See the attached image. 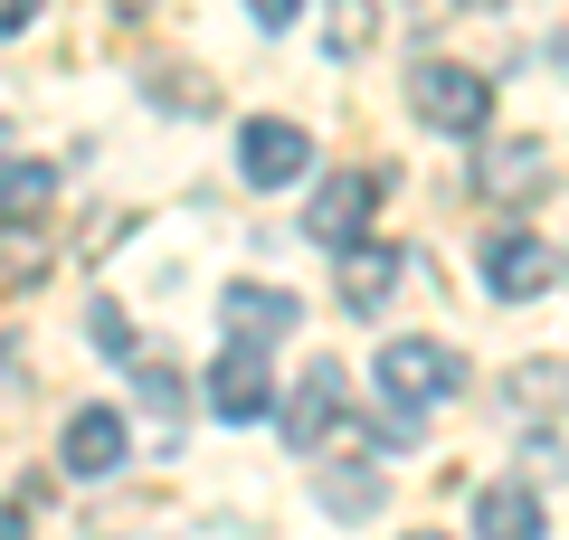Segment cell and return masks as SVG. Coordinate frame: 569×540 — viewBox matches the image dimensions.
Masks as SVG:
<instances>
[{
  "instance_id": "15",
  "label": "cell",
  "mask_w": 569,
  "mask_h": 540,
  "mask_svg": "<svg viewBox=\"0 0 569 540\" xmlns=\"http://www.w3.org/2000/svg\"><path fill=\"white\" fill-rule=\"evenodd\" d=\"M323 512H342V521L380 512V474H323Z\"/></svg>"
},
{
  "instance_id": "18",
  "label": "cell",
  "mask_w": 569,
  "mask_h": 540,
  "mask_svg": "<svg viewBox=\"0 0 569 540\" xmlns=\"http://www.w3.org/2000/svg\"><path fill=\"white\" fill-rule=\"evenodd\" d=\"M247 10H257L266 29H284V20H295V0H247Z\"/></svg>"
},
{
  "instance_id": "19",
  "label": "cell",
  "mask_w": 569,
  "mask_h": 540,
  "mask_svg": "<svg viewBox=\"0 0 569 540\" xmlns=\"http://www.w3.org/2000/svg\"><path fill=\"white\" fill-rule=\"evenodd\" d=\"M114 10H123V20H133V10H142V0H114Z\"/></svg>"
},
{
  "instance_id": "13",
  "label": "cell",
  "mask_w": 569,
  "mask_h": 540,
  "mask_svg": "<svg viewBox=\"0 0 569 540\" xmlns=\"http://www.w3.org/2000/svg\"><path fill=\"white\" fill-rule=\"evenodd\" d=\"M560 399H569V370H560V360H522V370H512V408H522V418H550Z\"/></svg>"
},
{
  "instance_id": "16",
  "label": "cell",
  "mask_w": 569,
  "mask_h": 540,
  "mask_svg": "<svg viewBox=\"0 0 569 540\" xmlns=\"http://www.w3.org/2000/svg\"><path fill=\"white\" fill-rule=\"evenodd\" d=\"M39 200H48V161L20 152V161H10V228H29V209H39Z\"/></svg>"
},
{
  "instance_id": "11",
  "label": "cell",
  "mask_w": 569,
  "mask_h": 540,
  "mask_svg": "<svg viewBox=\"0 0 569 540\" xmlns=\"http://www.w3.org/2000/svg\"><path fill=\"white\" fill-rule=\"evenodd\" d=\"M475 540H541V502L522 483H485L475 493Z\"/></svg>"
},
{
  "instance_id": "7",
  "label": "cell",
  "mask_w": 569,
  "mask_h": 540,
  "mask_svg": "<svg viewBox=\"0 0 569 540\" xmlns=\"http://www.w3.org/2000/svg\"><path fill=\"white\" fill-rule=\"evenodd\" d=\"M332 418L351 427V399H342V360H313V370H305V389L284 399V437H295V446H323V427H332Z\"/></svg>"
},
{
  "instance_id": "1",
  "label": "cell",
  "mask_w": 569,
  "mask_h": 540,
  "mask_svg": "<svg viewBox=\"0 0 569 540\" xmlns=\"http://www.w3.org/2000/svg\"><path fill=\"white\" fill-rule=\"evenodd\" d=\"M408 114H418L427 133H485V114H493V86L475 77V67L427 58L418 77H408Z\"/></svg>"
},
{
  "instance_id": "6",
  "label": "cell",
  "mask_w": 569,
  "mask_h": 540,
  "mask_svg": "<svg viewBox=\"0 0 569 540\" xmlns=\"http://www.w3.org/2000/svg\"><path fill=\"white\" fill-rule=\"evenodd\" d=\"M305 161H313V142H305V123H247L238 133V171L257 180V190H284V180H305Z\"/></svg>"
},
{
  "instance_id": "12",
  "label": "cell",
  "mask_w": 569,
  "mask_h": 540,
  "mask_svg": "<svg viewBox=\"0 0 569 540\" xmlns=\"http://www.w3.org/2000/svg\"><path fill=\"white\" fill-rule=\"evenodd\" d=\"M485 190H493V200H541V190H550V152H541V142H503V152L485 161Z\"/></svg>"
},
{
  "instance_id": "4",
  "label": "cell",
  "mask_w": 569,
  "mask_h": 540,
  "mask_svg": "<svg viewBox=\"0 0 569 540\" xmlns=\"http://www.w3.org/2000/svg\"><path fill=\"white\" fill-rule=\"evenodd\" d=\"M550 276H560V247H550V238H531V228H493V238H485V284L503 303H531Z\"/></svg>"
},
{
  "instance_id": "10",
  "label": "cell",
  "mask_w": 569,
  "mask_h": 540,
  "mask_svg": "<svg viewBox=\"0 0 569 540\" xmlns=\"http://www.w3.org/2000/svg\"><path fill=\"white\" fill-rule=\"evenodd\" d=\"M399 247H389V238H361V247H342V303H351V313H380V303H389V284H399Z\"/></svg>"
},
{
  "instance_id": "5",
  "label": "cell",
  "mask_w": 569,
  "mask_h": 540,
  "mask_svg": "<svg viewBox=\"0 0 569 540\" xmlns=\"http://www.w3.org/2000/svg\"><path fill=\"white\" fill-rule=\"evenodd\" d=\"M370 200H380V171H332L323 190H313V209H305V238H323V247H361Z\"/></svg>"
},
{
  "instance_id": "8",
  "label": "cell",
  "mask_w": 569,
  "mask_h": 540,
  "mask_svg": "<svg viewBox=\"0 0 569 540\" xmlns=\"http://www.w3.org/2000/svg\"><path fill=\"white\" fill-rule=\"evenodd\" d=\"M219 313H228V332H238V341H257V351L295 332V294H284V284H228V294H219Z\"/></svg>"
},
{
  "instance_id": "2",
  "label": "cell",
  "mask_w": 569,
  "mask_h": 540,
  "mask_svg": "<svg viewBox=\"0 0 569 540\" xmlns=\"http://www.w3.org/2000/svg\"><path fill=\"white\" fill-rule=\"evenodd\" d=\"M380 389L399 408H447L456 389H466V360H456L447 341H389L380 351Z\"/></svg>"
},
{
  "instance_id": "17",
  "label": "cell",
  "mask_w": 569,
  "mask_h": 540,
  "mask_svg": "<svg viewBox=\"0 0 569 540\" xmlns=\"http://www.w3.org/2000/svg\"><path fill=\"white\" fill-rule=\"evenodd\" d=\"M96 341H104V351H133V322H123L114 303H104V313H96Z\"/></svg>"
},
{
  "instance_id": "14",
  "label": "cell",
  "mask_w": 569,
  "mask_h": 540,
  "mask_svg": "<svg viewBox=\"0 0 569 540\" xmlns=\"http://www.w3.org/2000/svg\"><path fill=\"white\" fill-rule=\"evenodd\" d=\"M370 39H380V10H370V0H332V20H323V48H332V58H361Z\"/></svg>"
},
{
  "instance_id": "9",
  "label": "cell",
  "mask_w": 569,
  "mask_h": 540,
  "mask_svg": "<svg viewBox=\"0 0 569 540\" xmlns=\"http://www.w3.org/2000/svg\"><path fill=\"white\" fill-rule=\"evenodd\" d=\"M58 464H67V474H114V464H123V418H114V408H77Z\"/></svg>"
},
{
  "instance_id": "20",
  "label": "cell",
  "mask_w": 569,
  "mask_h": 540,
  "mask_svg": "<svg viewBox=\"0 0 569 540\" xmlns=\"http://www.w3.org/2000/svg\"><path fill=\"white\" fill-rule=\"evenodd\" d=\"M418 540H437V531H418Z\"/></svg>"
},
{
  "instance_id": "3",
  "label": "cell",
  "mask_w": 569,
  "mask_h": 540,
  "mask_svg": "<svg viewBox=\"0 0 569 540\" xmlns=\"http://www.w3.org/2000/svg\"><path fill=\"white\" fill-rule=\"evenodd\" d=\"M209 408H219L228 427H257L266 408H276V370H266L257 341H228V351L209 360Z\"/></svg>"
}]
</instances>
